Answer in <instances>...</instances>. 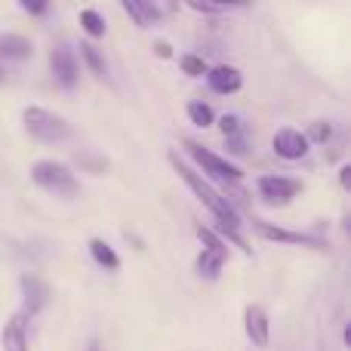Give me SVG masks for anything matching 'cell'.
<instances>
[{"instance_id": "obj_25", "label": "cell", "mask_w": 351, "mask_h": 351, "mask_svg": "<svg viewBox=\"0 0 351 351\" xmlns=\"http://www.w3.org/2000/svg\"><path fill=\"white\" fill-rule=\"evenodd\" d=\"M154 53H158L160 59H170V56H173V47H170L167 40H158V43H154Z\"/></svg>"}, {"instance_id": "obj_16", "label": "cell", "mask_w": 351, "mask_h": 351, "mask_svg": "<svg viewBox=\"0 0 351 351\" xmlns=\"http://www.w3.org/2000/svg\"><path fill=\"white\" fill-rule=\"evenodd\" d=\"M86 250H90L93 262H96L99 268H105V271H117V268H121V256H117L114 247H111V243H105L102 237H90Z\"/></svg>"}, {"instance_id": "obj_26", "label": "cell", "mask_w": 351, "mask_h": 351, "mask_svg": "<svg viewBox=\"0 0 351 351\" xmlns=\"http://www.w3.org/2000/svg\"><path fill=\"white\" fill-rule=\"evenodd\" d=\"M22 10L28 12V16H43V12H47V3H22Z\"/></svg>"}, {"instance_id": "obj_6", "label": "cell", "mask_w": 351, "mask_h": 351, "mask_svg": "<svg viewBox=\"0 0 351 351\" xmlns=\"http://www.w3.org/2000/svg\"><path fill=\"white\" fill-rule=\"evenodd\" d=\"M302 179H293V176H278V173H268L256 179V191L259 197L265 200L268 206H287L293 197H299L302 191Z\"/></svg>"}, {"instance_id": "obj_15", "label": "cell", "mask_w": 351, "mask_h": 351, "mask_svg": "<svg viewBox=\"0 0 351 351\" xmlns=\"http://www.w3.org/2000/svg\"><path fill=\"white\" fill-rule=\"evenodd\" d=\"M34 53V43L22 34H0V59L10 62H25Z\"/></svg>"}, {"instance_id": "obj_7", "label": "cell", "mask_w": 351, "mask_h": 351, "mask_svg": "<svg viewBox=\"0 0 351 351\" xmlns=\"http://www.w3.org/2000/svg\"><path fill=\"white\" fill-rule=\"evenodd\" d=\"M49 71H53L56 86H62V90H74V86H77L80 65H77V56H74V49L68 47V43L53 47V53H49Z\"/></svg>"}, {"instance_id": "obj_22", "label": "cell", "mask_w": 351, "mask_h": 351, "mask_svg": "<svg viewBox=\"0 0 351 351\" xmlns=\"http://www.w3.org/2000/svg\"><path fill=\"white\" fill-rule=\"evenodd\" d=\"M330 136H333V127H330L327 121H315L308 127V133H305V139L308 142H327Z\"/></svg>"}, {"instance_id": "obj_9", "label": "cell", "mask_w": 351, "mask_h": 351, "mask_svg": "<svg viewBox=\"0 0 351 351\" xmlns=\"http://www.w3.org/2000/svg\"><path fill=\"white\" fill-rule=\"evenodd\" d=\"M19 287H22V315H19L22 321L25 317L40 315V311L49 305L53 290H49V284L40 280L37 274H22V278H19Z\"/></svg>"}, {"instance_id": "obj_4", "label": "cell", "mask_w": 351, "mask_h": 351, "mask_svg": "<svg viewBox=\"0 0 351 351\" xmlns=\"http://www.w3.org/2000/svg\"><path fill=\"white\" fill-rule=\"evenodd\" d=\"M194 231H197V237H200V256H197V262H194V271L204 280H219L225 262H228V247H225L222 237L213 228H206V225H194Z\"/></svg>"}, {"instance_id": "obj_24", "label": "cell", "mask_w": 351, "mask_h": 351, "mask_svg": "<svg viewBox=\"0 0 351 351\" xmlns=\"http://www.w3.org/2000/svg\"><path fill=\"white\" fill-rule=\"evenodd\" d=\"M77 164H84V167H90V170L93 173H105V167H108V164H105V160H96V158H90V154H77Z\"/></svg>"}, {"instance_id": "obj_20", "label": "cell", "mask_w": 351, "mask_h": 351, "mask_svg": "<svg viewBox=\"0 0 351 351\" xmlns=\"http://www.w3.org/2000/svg\"><path fill=\"white\" fill-rule=\"evenodd\" d=\"M188 121H191L194 127H213L216 114H213V108L206 102H188Z\"/></svg>"}, {"instance_id": "obj_17", "label": "cell", "mask_w": 351, "mask_h": 351, "mask_svg": "<svg viewBox=\"0 0 351 351\" xmlns=\"http://www.w3.org/2000/svg\"><path fill=\"white\" fill-rule=\"evenodd\" d=\"M3 348L6 351H31L28 333H25V321L19 315L6 321V327H3Z\"/></svg>"}, {"instance_id": "obj_5", "label": "cell", "mask_w": 351, "mask_h": 351, "mask_svg": "<svg viewBox=\"0 0 351 351\" xmlns=\"http://www.w3.org/2000/svg\"><path fill=\"white\" fill-rule=\"evenodd\" d=\"M185 152H188V158H191L194 164H197L206 176H213V179L225 182V185H237V182L243 179V170H241V167L231 164V160H228V158H222V154L210 152V148L197 145V142L185 139Z\"/></svg>"}, {"instance_id": "obj_29", "label": "cell", "mask_w": 351, "mask_h": 351, "mask_svg": "<svg viewBox=\"0 0 351 351\" xmlns=\"http://www.w3.org/2000/svg\"><path fill=\"white\" fill-rule=\"evenodd\" d=\"M3 80H6V68L0 65V84H3Z\"/></svg>"}, {"instance_id": "obj_2", "label": "cell", "mask_w": 351, "mask_h": 351, "mask_svg": "<svg viewBox=\"0 0 351 351\" xmlns=\"http://www.w3.org/2000/svg\"><path fill=\"white\" fill-rule=\"evenodd\" d=\"M31 182H34L40 191L53 194V197H62V200H71L80 194V182L74 170L62 160H37L31 164Z\"/></svg>"}, {"instance_id": "obj_23", "label": "cell", "mask_w": 351, "mask_h": 351, "mask_svg": "<svg viewBox=\"0 0 351 351\" xmlns=\"http://www.w3.org/2000/svg\"><path fill=\"white\" fill-rule=\"evenodd\" d=\"M188 10L200 12V16H222V12L231 10V6H225V3H200V0H191V3H188Z\"/></svg>"}, {"instance_id": "obj_18", "label": "cell", "mask_w": 351, "mask_h": 351, "mask_svg": "<svg viewBox=\"0 0 351 351\" xmlns=\"http://www.w3.org/2000/svg\"><path fill=\"white\" fill-rule=\"evenodd\" d=\"M80 59H84V65L90 68L93 74H96L99 80H111V74H108V62H105V56L99 53L93 43H80Z\"/></svg>"}, {"instance_id": "obj_19", "label": "cell", "mask_w": 351, "mask_h": 351, "mask_svg": "<svg viewBox=\"0 0 351 351\" xmlns=\"http://www.w3.org/2000/svg\"><path fill=\"white\" fill-rule=\"evenodd\" d=\"M80 28H84L90 37H105L108 25H105V19L99 16L96 10H80Z\"/></svg>"}, {"instance_id": "obj_11", "label": "cell", "mask_w": 351, "mask_h": 351, "mask_svg": "<svg viewBox=\"0 0 351 351\" xmlns=\"http://www.w3.org/2000/svg\"><path fill=\"white\" fill-rule=\"evenodd\" d=\"M243 330H247V339L256 348H268V342H271V321H268V311L262 305H247L243 308Z\"/></svg>"}, {"instance_id": "obj_13", "label": "cell", "mask_w": 351, "mask_h": 351, "mask_svg": "<svg viewBox=\"0 0 351 351\" xmlns=\"http://www.w3.org/2000/svg\"><path fill=\"white\" fill-rule=\"evenodd\" d=\"M219 127H222V136H225V142H228V152L231 154H247L250 148H247V130H243V121L237 114H225V117H219Z\"/></svg>"}, {"instance_id": "obj_1", "label": "cell", "mask_w": 351, "mask_h": 351, "mask_svg": "<svg viewBox=\"0 0 351 351\" xmlns=\"http://www.w3.org/2000/svg\"><path fill=\"white\" fill-rule=\"evenodd\" d=\"M170 164H173V170L179 173V179L194 191V197H197L200 204H204L206 210L213 213V219H216V228H219V234H222V241L228 237L234 247H241L243 253L250 256V247H247V241H243V234H241V216H237V210L231 206V200L225 197L222 191H216V188H213L197 170H191V167H188L176 152H170Z\"/></svg>"}, {"instance_id": "obj_10", "label": "cell", "mask_w": 351, "mask_h": 351, "mask_svg": "<svg viewBox=\"0 0 351 351\" xmlns=\"http://www.w3.org/2000/svg\"><path fill=\"white\" fill-rule=\"evenodd\" d=\"M271 148H274V154H278V158H284V160H302L305 154H308L311 142L305 139L302 130L280 127L278 133H274V139H271Z\"/></svg>"}, {"instance_id": "obj_28", "label": "cell", "mask_w": 351, "mask_h": 351, "mask_svg": "<svg viewBox=\"0 0 351 351\" xmlns=\"http://www.w3.org/2000/svg\"><path fill=\"white\" fill-rule=\"evenodd\" d=\"M86 351H102V348H99V342H90V348Z\"/></svg>"}, {"instance_id": "obj_12", "label": "cell", "mask_w": 351, "mask_h": 351, "mask_svg": "<svg viewBox=\"0 0 351 351\" xmlns=\"http://www.w3.org/2000/svg\"><path fill=\"white\" fill-rule=\"evenodd\" d=\"M206 84L219 96H231V93H237L243 86V77L234 65H216V68H206Z\"/></svg>"}, {"instance_id": "obj_3", "label": "cell", "mask_w": 351, "mask_h": 351, "mask_svg": "<svg viewBox=\"0 0 351 351\" xmlns=\"http://www.w3.org/2000/svg\"><path fill=\"white\" fill-rule=\"evenodd\" d=\"M22 127L40 145H59V142L71 139V123L47 108H37V105H28L22 111Z\"/></svg>"}, {"instance_id": "obj_21", "label": "cell", "mask_w": 351, "mask_h": 351, "mask_svg": "<svg viewBox=\"0 0 351 351\" xmlns=\"http://www.w3.org/2000/svg\"><path fill=\"white\" fill-rule=\"evenodd\" d=\"M179 68L188 74V77H204L206 74V62L200 59V56H194V53L179 56Z\"/></svg>"}, {"instance_id": "obj_8", "label": "cell", "mask_w": 351, "mask_h": 351, "mask_svg": "<svg viewBox=\"0 0 351 351\" xmlns=\"http://www.w3.org/2000/svg\"><path fill=\"white\" fill-rule=\"evenodd\" d=\"M256 234L262 241H271V243H290V247H308V250H317L324 253L327 250V241L324 237H315V234H305V231H290V228H278V225H268V222H253Z\"/></svg>"}, {"instance_id": "obj_27", "label": "cell", "mask_w": 351, "mask_h": 351, "mask_svg": "<svg viewBox=\"0 0 351 351\" xmlns=\"http://www.w3.org/2000/svg\"><path fill=\"white\" fill-rule=\"evenodd\" d=\"M348 167H342V170H339V182H342V188H348Z\"/></svg>"}, {"instance_id": "obj_14", "label": "cell", "mask_w": 351, "mask_h": 351, "mask_svg": "<svg viewBox=\"0 0 351 351\" xmlns=\"http://www.w3.org/2000/svg\"><path fill=\"white\" fill-rule=\"evenodd\" d=\"M123 12H127L130 19L136 22V28H154V25L164 19V12H160L158 3H145V0H123Z\"/></svg>"}]
</instances>
